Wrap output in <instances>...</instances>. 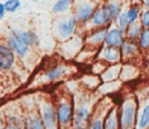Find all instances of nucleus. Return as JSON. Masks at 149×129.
I'll use <instances>...</instances> for the list:
<instances>
[{"label":"nucleus","mask_w":149,"mask_h":129,"mask_svg":"<svg viewBox=\"0 0 149 129\" xmlns=\"http://www.w3.org/2000/svg\"><path fill=\"white\" fill-rule=\"evenodd\" d=\"M107 7H108V9H109V13H111L112 19L118 17V16L120 15V6H119L118 3H115V2H109V3L107 5Z\"/></svg>","instance_id":"21"},{"label":"nucleus","mask_w":149,"mask_h":129,"mask_svg":"<svg viewBox=\"0 0 149 129\" xmlns=\"http://www.w3.org/2000/svg\"><path fill=\"white\" fill-rule=\"evenodd\" d=\"M118 17H119V24H120V28H121L122 30H125V29L127 28V26H128V22H127V19H126V13L120 14Z\"/></svg>","instance_id":"25"},{"label":"nucleus","mask_w":149,"mask_h":129,"mask_svg":"<svg viewBox=\"0 0 149 129\" xmlns=\"http://www.w3.org/2000/svg\"><path fill=\"white\" fill-rule=\"evenodd\" d=\"M19 6H20V1L19 0H9V1H6L5 5H3L5 10H8V12L16 10Z\"/></svg>","instance_id":"22"},{"label":"nucleus","mask_w":149,"mask_h":129,"mask_svg":"<svg viewBox=\"0 0 149 129\" xmlns=\"http://www.w3.org/2000/svg\"><path fill=\"white\" fill-rule=\"evenodd\" d=\"M106 129H116V117L114 110H112L106 120Z\"/></svg>","instance_id":"18"},{"label":"nucleus","mask_w":149,"mask_h":129,"mask_svg":"<svg viewBox=\"0 0 149 129\" xmlns=\"http://www.w3.org/2000/svg\"><path fill=\"white\" fill-rule=\"evenodd\" d=\"M8 43H9V45H10V48L14 49V51H15L16 53H19L20 56H24V55L27 53V51H28V45H26V44H23L22 42H20L14 35H13L12 37H9Z\"/></svg>","instance_id":"10"},{"label":"nucleus","mask_w":149,"mask_h":129,"mask_svg":"<svg viewBox=\"0 0 149 129\" xmlns=\"http://www.w3.org/2000/svg\"><path fill=\"white\" fill-rule=\"evenodd\" d=\"M31 128L33 129H43V124H42V121L40 119H34L33 122H31Z\"/></svg>","instance_id":"27"},{"label":"nucleus","mask_w":149,"mask_h":129,"mask_svg":"<svg viewBox=\"0 0 149 129\" xmlns=\"http://www.w3.org/2000/svg\"><path fill=\"white\" fill-rule=\"evenodd\" d=\"M141 22L142 24L149 29V10L148 12H143L141 15Z\"/></svg>","instance_id":"26"},{"label":"nucleus","mask_w":149,"mask_h":129,"mask_svg":"<svg viewBox=\"0 0 149 129\" xmlns=\"http://www.w3.org/2000/svg\"><path fill=\"white\" fill-rule=\"evenodd\" d=\"M105 59L109 60V62H115L118 60L119 58V52L115 48H106L104 51H102V55H101Z\"/></svg>","instance_id":"12"},{"label":"nucleus","mask_w":149,"mask_h":129,"mask_svg":"<svg viewBox=\"0 0 149 129\" xmlns=\"http://www.w3.org/2000/svg\"><path fill=\"white\" fill-rule=\"evenodd\" d=\"M90 129H102V122H101V120H95L90 126Z\"/></svg>","instance_id":"28"},{"label":"nucleus","mask_w":149,"mask_h":129,"mask_svg":"<svg viewBox=\"0 0 149 129\" xmlns=\"http://www.w3.org/2000/svg\"><path fill=\"white\" fill-rule=\"evenodd\" d=\"M74 27H76V20L73 17H70V19H68V20H65L64 22L61 23V26H59V34L63 37L70 36L73 33Z\"/></svg>","instance_id":"9"},{"label":"nucleus","mask_w":149,"mask_h":129,"mask_svg":"<svg viewBox=\"0 0 149 129\" xmlns=\"http://www.w3.org/2000/svg\"><path fill=\"white\" fill-rule=\"evenodd\" d=\"M3 14H5V7L2 3H0V19L3 16Z\"/></svg>","instance_id":"29"},{"label":"nucleus","mask_w":149,"mask_h":129,"mask_svg":"<svg viewBox=\"0 0 149 129\" xmlns=\"http://www.w3.org/2000/svg\"><path fill=\"white\" fill-rule=\"evenodd\" d=\"M105 42H106V45L108 48H116L119 45L122 44V33L120 29H111L107 34H106V37H105Z\"/></svg>","instance_id":"4"},{"label":"nucleus","mask_w":149,"mask_h":129,"mask_svg":"<svg viewBox=\"0 0 149 129\" xmlns=\"http://www.w3.org/2000/svg\"><path fill=\"white\" fill-rule=\"evenodd\" d=\"M148 126H149V105H147L142 110V115H141L140 121H139V128L144 129Z\"/></svg>","instance_id":"14"},{"label":"nucleus","mask_w":149,"mask_h":129,"mask_svg":"<svg viewBox=\"0 0 149 129\" xmlns=\"http://www.w3.org/2000/svg\"><path fill=\"white\" fill-rule=\"evenodd\" d=\"M144 3H146V6H147V7H148V9H149V0L144 1Z\"/></svg>","instance_id":"30"},{"label":"nucleus","mask_w":149,"mask_h":129,"mask_svg":"<svg viewBox=\"0 0 149 129\" xmlns=\"http://www.w3.org/2000/svg\"><path fill=\"white\" fill-rule=\"evenodd\" d=\"M15 57L13 51L6 46L0 44V70H8L14 64Z\"/></svg>","instance_id":"2"},{"label":"nucleus","mask_w":149,"mask_h":129,"mask_svg":"<svg viewBox=\"0 0 149 129\" xmlns=\"http://www.w3.org/2000/svg\"><path fill=\"white\" fill-rule=\"evenodd\" d=\"M139 12H140V7H132L129 8L127 12H126V19H127V22L128 23H133L137 16H139Z\"/></svg>","instance_id":"16"},{"label":"nucleus","mask_w":149,"mask_h":129,"mask_svg":"<svg viewBox=\"0 0 149 129\" xmlns=\"http://www.w3.org/2000/svg\"><path fill=\"white\" fill-rule=\"evenodd\" d=\"M6 129H21V124L16 117H12L6 126Z\"/></svg>","instance_id":"24"},{"label":"nucleus","mask_w":149,"mask_h":129,"mask_svg":"<svg viewBox=\"0 0 149 129\" xmlns=\"http://www.w3.org/2000/svg\"><path fill=\"white\" fill-rule=\"evenodd\" d=\"M137 52V48L135 44L130 43V42H125L122 43V53L125 57H129V56H133Z\"/></svg>","instance_id":"15"},{"label":"nucleus","mask_w":149,"mask_h":129,"mask_svg":"<svg viewBox=\"0 0 149 129\" xmlns=\"http://www.w3.org/2000/svg\"><path fill=\"white\" fill-rule=\"evenodd\" d=\"M64 73H65V67L64 66H57V67L50 70L49 72H47L45 76L49 80H55V79H58L59 77H62Z\"/></svg>","instance_id":"13"},{"label":"nucleus","mask_w":149,"mask_h":129,"mask_svg":"<svg viewBox=\"0 0 149 129\" xmlns=\"http://www.w3.org/2000/svg\"><path fill=\"white\" fill-rule=\"evenodd\" d=\"M135 116V105L133 101L125 103L121 115V129H132Z\"/></svg>","instance_id":"1"},{"label":"nucleus","mask_w":149,"mask_h":129,"mask_svg":"<svg viewBox=\"0 0 149 129\" xmlns=\"http://www.w3.org/2000/svg\"><path fill=\"white\" fill-rule=\"evenodd\" d=\"M14 36H15L20 42H22V43L26 44V45L35 44V43L37 42V36H36L34 33H30V31H19V33H15Z\"/></svg>","instance_id":"8"},{"label":"nucleus","mask_w":149,"mask_h":129,"mask_svg":"<svg viewBox=\"0 0 149 129\" xmlns=\"http://www.w3.org/2000/svg\"><path fill=\"white\" fill-rule=\"evenodd\" d=\"M71 2L68 1V0H61V1H57L56 5L54 6V10L55 12H64L69 7H70Z\"/></svg>","instance_id":"19"},{"label":"nucleus","mask_w":149,"mask_h":129,"mask_svg":"<svg viewBox=\"0 0 149 129\" xmlns=\"http://www.w3.org/2000/svg\"><path fill=\"white\" fill-rule=\"evenodd\" d=\"M43 122L47 129H55L56 126V114L50 105H47L43 109Z\"/></svg>","instance_id":"7"},{"label":"nucleus","mask_w":149,"mask_h":129,"mask_svg":"<svg viewBox=\"0 0 149 129\" xmlns=\"http://www.w3.org/2000/svg\"><path fill=\"white\" fill-rule=\"evenodd\" d=\"M140 45L143 49L149 48V29H144L140 34Z\"/></svg>","instance_id":"17"},{"label":"nucleus","mask_w":149,"mask_h":129,"mask_svg":"<svg viewBox=\"0 0 149 129\" xmlns=\"http://www.w3.org/2000/svg\"><path fill=\"white\" fill-rule=\"evenodd\" d=\"M141 34V27L139 24H132L128 29V36L129 37H136Z\"/></svg>","instance_id":"23"},{"label":"nucleus","mask_w":149,"mask_h":129,"mask_svg":"<svg viewBox=\"0 0 149 129\" xmlns=\"http://www.w3.org/2000/svg\"><path fill=\"white\" fill-rule=\"evenodd\" d=\"M88 121V110L85 107H80L77 109L74 116V127L76 129H86Z\"/></svg>","instance_id":"5"},{"label":"nucleus","mask_w":149,"mask_h":129,"mask_svg":"<svg viewBox=\"0 0 149 129\" xmlns=\"http://www.w3.org/2000/svg\"><path fill=\"white\" fill-rule=\"evenodd\" d=\"M71 116H72V109H71V106L66 102H63L59 105L58 107V112H57V117H58V121L62 123V124H66L70 122L71 120Z\"/></svg>","instance_id":"6"},{"label":"nucleus","mask_w":149,"mask_h":129,"mask_svg":"<svg viewBox=\"0 0 149 129\" xmlns=\"http://www.w3.org/2000/svg\"><path fill=\"white\" fill-rule=\"evenodd\" d=\"M111 19H112V16H111V13H109L107 5L99 8L98 10H95L92 14V22L95 26H102V24L107 23Z\"/></svg>","instance_id":"3"},{"label":"nucleus","mask_w":149,"mask_h":129,"mask_svg":"<svg viewBox=\"0 0 149 129\" xmlns=\"http://www.w3.org/2000/svg\"><path fill=\"white\" fill-rule=\"evenodd\" d=\"M106 34H107V31H106L105 29H102V30H100V31L93 34V35L90 37V41L93 42V43H100V42L106 37Z\"/></svg>","instance_id":"20"},{"label":"nucleus","mask_w":149,"mask_h":129,"mask_svg":"<svg viewBox=\"0 0 149 129\" xmlns=\"http://www.w3.org/2000/svg\"><path fill=\"white\" fill-rule=\"evenodd\" d=\"M92 13H93V7H92L91 5L81 6V7H79L78 10H77V19L80 20V21L87 20L90 16H92Z\"/></svg>","instance_id":"11"}]
</instances>
